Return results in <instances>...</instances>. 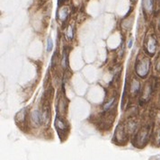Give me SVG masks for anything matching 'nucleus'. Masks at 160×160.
Listing matches in <instances>:
<instances>
[{
  "mask_svg": "<svg viewBox=\"0 0 160 160\" xmlns=\"http://www.w3.org/2000/svg\"><path fill=\"white\" fill-rule=\"evenodd\" d=\"M55 127H56L57 131L61 130V131H65L68 129L67 124L61 119H60L59 117H56V119H55Z\"/></svg>",
  "mask_w": 160,
  "mask_h": 160,
  "instance_id": "nucleus-8",
  "label": "nucleus"
},
{
  "mask_svg": "<svg viewBox=\"0 0 160 160\" xmlns=\"http://www.w3.org/2000/svg\"><path fill=\"white\" fill-rule=\"evenodd\" d=\"M158 1H159V2H160V0H158Z\"/></svg>",
  "mask_w": 160,
  "mask_h": 160,
  "instance_id": "nucleus-18",
  "label": "nucleus"
},
{
  "mask_svg": "<svg viewBox=\"0 0 160 160\" xmlns=\"http://www.w3.org/2000/svg\"><path fill=\"white\" fill-rule=\"evenodd\" d=\"M157 39L153 35H149L145 42V50L149 56H154L157 51Z\"/></svg>",
  "mask_w": 160,
  "mask_h": 160,
  "instance_id": "nucleus-2",
  "label": "nucleus"
},
{
  "mask_svg": "<svg viewBox=\"0 0 160 160\" xmlns=\"http://www.w3.org/2000/svg\"><path fill=\"white\" fill-rule=\"evenodd\" d=\"M140 90V83L137 79H134L131 85V93L134 95H136Z\"/></svg>",
  "mask_w": 160,
  "mask_h": 160,
  "instance_id": "nucleus-9",
  "label": "nucleus"
},
{
  "mask_svg": "<svg viewBox=\"0 0 160 160\" xmlns=\"http://www.w3.org/2000/svg\"><path fill=\"white\" fill-rule=\"evenodd\" d=\"M66 35H67V38H68L69 40L73 39V37H74V31H73V28H72L71 26H69V27L68 28Z\"/></svg>",
  "mask_w": 160,
  "mask_h": 160,
  "instance_id": "nucleus-12",
  "label": "nucleus"
},
{
  "mask_svg": "<svg viewBox=\"0 0 160 160\" xmlns=\"http://www.w3.org/2000/svg\"><path fill=\"white\" fill-rule=\"evenodd\" d=\"M153 85H154L151 84L150 82L146 85V86L143 89L142 94H141V100L142 101L147 102V101L149 100V98H150V96H151V94H152V93L154 91V86Z\"/></svg>",
  "mask_w": 160,
  "mask_h": 160,
  "instance_id": "nucleus-4",
  "label": "nucleus"
},
{
  "mask_svg": "<svg viewBox=\"0 0 160 160\" xmlns=\"http://www.w3.org/2000/svg\"></svg>",
  "mask_w": 160,
  "mask_h": 160,
  "instance_id": "nucleus-19",
  "label": "nucleus"
},
{
  "mask_svg": "<svg viewBox=\"0 0 160 160\" xmlns=\"http://www.w3.org/2000/svg\"><path fill=\"white\" fill-rule=\"evenodd\" d=\"M115 137L118 139L119 142L125 141V140H126V131L124 130V128L122 125L118 126V128L116 130V132H115Z\"/></svg>",
  "mask_w": 160,
  "mask_h": 160,
  "instance_id": "nucleus-6",
  "label": "nucleus"
},
{
  "mask_svg": "<svg viewBox=\"0 0 160 160\" xmlns=\"http://www.w3.org/2000/svg\"><path fill=\"white\" fill-rule=\"evenodd\" d=\"M131 1H132V2H134V3H136V2H137V0H131Z\"/></svg>",
  "mask_w": 160,
  "mask_h": 160,
  "instance_id": "nucleus-17",
  "label": "nucleus"
},
{
  "mask_svg": "<svg viewBox=\"0 0 160 160\" xmlns=\"http://www.w3.org/2000/svg\"><path fill=\"white\" fill-rule=\"evenodd\" d=\"M142 8L146 14H151L154 9V0H142Z\"/></svg>",
  "mask_w": 160,
  "mask_h": 160,
  "instance_id": "nucleus-5",
  "label": "nucleus"
},
{
  "mask_svg": "<svg viewBox=\"0 0 160 160\" xmlns=\"http://www.w3.org/2000/svg\"><path fill=\"white\" fill-rule=\"evenodd\" d=\"M52 47H53V43H52V40L51 37L48 38L47 40V51H51L52 50Z\"/></svg>",
  "mask_w": 160,
  "mask_h": 160,
  "instance_id": "nucleus-14",
  "label": "nucleus"
},
{
  "mask_svg": "<svg viewBox=\"0 0 160 160\" xmlns=\"http://www.w3.org/2000/svg\"><path fill=\"white\" fill-rule=\"evenodd\" d=\"M67 64H68V61H67V54H66V53H64V54H63L62 66H63L64 68H66V67H67Z\"/></svg>",
  "mask_w": 160,
  "mask_h": 160,
  "instance_id": "nucleus-15",
  "label": "nucleus"
},
{
  "mask_svg": "<svg viewBox=\"0 0 160 160\" xmlns=\"http://www.w3.org/2000/svg\"><path fill=\"white\" fill-rule=\"evenodd\" d=\"M131 44H132V39L130 41V43H129V47H130V48L131 47Z\"/></svg>",
  "mask_w": 160,
  "mask_h": 160,
  "instance_id": "nucleus-16",
  "label": "nucleus"
},
{
  "mask_svg": "<svg viewBox=\"0 0 160 160\" xmlns=\"http://www.w3.org/2000/svg\"><path fill=\"white\" fill-rule=\"evenodd\" d=\"M150 60L147 57H143L136 62L135 71L140 78H145L149 73Z\"/></svg>",
  "mask_w": 160,
  "mask_h": 160,
  "instance_id": "nucleus-1",
  "label": "nucleus"
},
{
  "mask_svg": "<svg viewBox=\"0 0 160 160\" xmlns=\"http://www.w3.org/2000/svg\"><path fill=\"white\" fill-rule=\"evenodd\" d=\"M154 141L158 146H160V128H158L156 132H155V137H154Z\"/></svg>",
  "mask_w": 160,
  "mask_h": 160,
  "instance_id": "nucleus-11",
  "label": "nucleus"
},
{
  "mask_svg": "<svg viewBox=\"0 0 160 160\" xmlns=\"http://www.w3.org/2000/svg\"><path fill=\"white\" fill-rule=\"evenodd\" d=\"M149 127L143 128L137 134L135 142L139 144V147H142L147 143V141L149 140Z\"/></svg>",
  "mask_w": 160,
  "mask_h": 160,
  "instance_id": "nucleus-3",
  "label": "nucleus"
},
{
  "mask_svg": "<svg viewBox=\"0 0 160 160\" xmlns=\"http://www.w3.org/2000/svg\"><path fill=\"white\" fill-rule=\"evenodd\" d=\"M115 103V98H112V99H111L107 103H105L104 105H103V110L104 111H107V110H109L112 105H113V103Z\"/></svg>",
  "mask_w": 160,
  "mask_h": 160,
  "instance_id": "nucleus-13",
  "label": "nucleus"
},
{
  "mask_svg": "<svg viewBox=\"0 0 160 160\" xmlns=\"http://www.w3.org/2000/svg\"><path fill=\"white\" fill-rule=\"evenodd\" d=\"M32 121L36 124V125H40L42 124V122L43 121V115L41 113L40 111L35 110L32 112Z\"/></svg>",
  "mask_w": 160,
  "mask_h": 160,
  "instance_id": "nucleus-7",
  "label": "nucleus"
},
{
  "mask_svg": "<svg viewBox=\"0 0 160 160\" xmlns=\"http://www.w3.org/2000/svg\"><path fill=\"white\" fill-rule=\"evenodd\" d=\"M69 16V8L68 7H62L59 13V17L61 21H64L67 19V17Z\"/></svg>",
  "mask_w": 160,
  "mask_h": 160,
  "instance_id": "nucleus-10",
  "label": "nucleus"
}]
</instances>
